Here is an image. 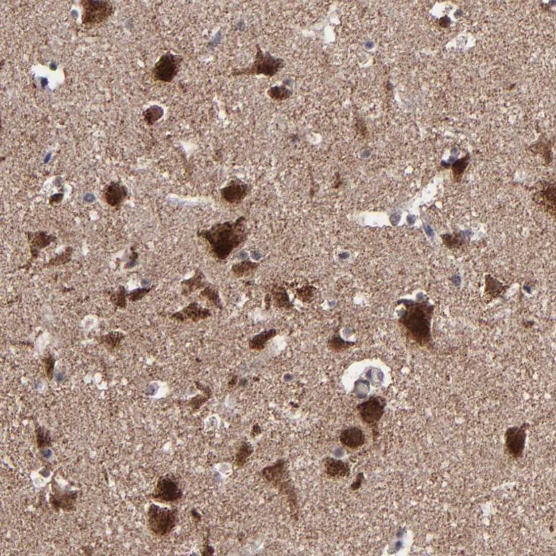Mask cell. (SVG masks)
<instances>
[{
	"label": "cell",
	"mask_w": 556,
	"mask_h": 556,
	"mask_svg": "<svg viewBox=\"0 0 556 556\" xmlns=\"http://www.w3.org/2000/svg\"><path fill=\"white\" fill-rule=\"evenodd\" d=\"M397 303L404 305L399 312L398 323L406 336L421 347H428L432 343L431 323L434 305L427 300L401 299Z\"/></svg>",
	"instance_id": "cell-1"
},
{
	"label": "cell",
	"mask_w": 556,
	"mask_h": 556,
	"mask_svg": "<svg viewBox=\"0 0 556 556\" xmlns=\"http://www.w3.org/2000/svg\"><path fill=\"white\" fill-rule=\"evenodd\" d=\"M246 219L215 224L209 229L198 234L209 244L211 252L218 260H224L246 239Z\"/></svg>",
	"instance_id": "cell-2"
},
{
	"label": "cell",
	"mask_w": 556,
	"mask_h": 556,
	"mask_svg": "<svg viewBox=\"0 0 556 556\" xmlns=\"http://www.w3.org/2000/svg\"><path fill=\"white\" fill-rule=\"evenodd\" d=\"M149 530L158 537H164L172 533L177 522V509L160 507L156 504L149 506L148 513Z\"/></svg>",
	"instance_id": "cell-3"
},
{
	"label": "cell",
	"mask_w": 556,
	"mask_h": 556,
	"mask_svg": "<svg viewBox=\"0 0 556 556\" xmlns=\"http://www.w3.org/2000/svg\"><path fill=\"white\" fill-rule=\"evenodd\" d=\"M283 62L281 59H276L268 53H264L260 49L257 50V55L253 64L246 69H235L231 72L234 76L241 75H264L272 76L283 67Z\"/></svg>",
	"instance_id": "cell-4"
},
{
	"label": "cell",
	"mask_w": 556,
	"mask_h": 556,
	"mask_svg": "<svg viewBox=\"0 0 556 556\" xmlns=\"http://www.w3.org/2000/svg\"><path fill=\"white\" fill-rule=\"evenodd\" d=\"M152 497L162 503H173L181 500L183 491L177 479L172 475H165L158 479Z\"/></svg>",
	"instance_id": "cell-5"
},
{
	"label": "cell",
	"mask_w": 556,
	"mask_h": 556,
	"mask_svg": "<svg viewBox=\"0 0 556 556\" xmlns=\"http://www.w3.org/2000/svg\"><path fill=\"white\" fill-rule=\"evenodd\" d=\"M82 21L87 26L98 25L111 16L112 5L109 1H82Z\"/></svg>",
	"instance_id": "cell-6"
},
{
	"label": "cell",
	"mask_w": 556,
	"mask_h": 556,
	"mask_svg": "<svg viewBox=\"0 0 556 556\" xmlns=\"http://www.w3.org/2000/svg\"><path fill=\"white\" fill-rule=\"evenodd\" d=\"M182 58L179 55L167 53L163 55L152 70L153 78L156 81L172 82L179 71Z\"/></svg>",
	"instance_id": "cell-7"
},
{
	"label": "cell",
	"mask_w": 556,
	"mask_h": 556,
	"mask_svg": "<svg viewBox=\"0 0 556 556\" xmlns=\"http://www.w3.org/2000/svg\"><path fill=\"white\" fill-rule=\"evenodd\" d=\"M386 399L381 396H373L357 406L360 417L368 425L377 423L384 415Z\"/></svg>",
	"instance_id": "cell-8"
},
{
	"label": "cell",
	"mask_w": 556,
	"mask_h": 556,
	"mask_svg": "<svg viewBox=\"0 0 556 556\" xmlns=\"http://www.w3.org/2000/svg\"><path fill=\"white\" fill-rule=\"evenodd\" d=\"M212 316V313L209 309L202 307L196 302H192L189 303L187 306L183 307L181 310L173 313L169 318L172 321L178 322H185L188 320H191L193 322H198L207 319Z\"/></svg>",
	"instance_id": "cell-9"
},
{
	"label": "cell",
	"mask_w": 556,
	"mask_h": 556,
	"mask_svg": "<svg viewBox=\"0 0 556 556\" xmlns=\"http://www.w3.org/2000/svg\"><path fill=\"white\" fill-rule=\"evenodd\" d=\"M248 192V186L241 181H233L221 190V195L224 201L230 204L240 203Z\"/></svg>",
	"instance_id": "cell-10"
},
{
	"label": "cell",
	"mask_w": 556,
	"mask_h": 556,
	"mask_svg": "<svg viewBox=\"0 0 556 556\" xmlns=\"http://www.w3.org/2000/svg\"><path fill=\"white\" fill-rule=\"evenodd\" d=\"M127 195L128 191L124 186L118 182H112L105 191V200L110 206L115 207L122 203Z\"/></svg>",
	"instance_id": "cell-11"
},
{
	"label": "cell",
	"mask_w": 556,
	"mask_h": 556,
	"mask_svg": "<svg viewBox=\"0 0 556 556\" xmlns=\"http://www.w3.org/2000/svg\"><path fill=\"white\" fill-rule=\"evenodd\" d=\"M54 491V495H51V502L55 509L61 508L64 511H71L74 507L77 498V491Z\"/></svg>",
	"instance_id": "cell-12"
},
{
	"label": "cell",
	"mask_w": 556,
	"mask_h": 556,
	"mask_svg": "<svg viewBox=\"0 0 556 556\" xmlns=\"http://www.w3.org/2000/svg\"><path fill=\"white\" fill-rule=\"evenodd\" d=\"M340 441L344 446L355 449L364 444L365 437L360 429L355 427H350L342 432Z\"/></svg>",
	"instance_id": "cell-13"
},
{
	"label": "cell",
	"mask_w": 556,
	"mask_h": 556,
	"mask_svg": "<svg viewBox=\"0 0 556 556\" xmlns=\"http://www.w3.org/2000/svg\"><path fill=\"white\" fill-rule=\"evenodd\" d=\"M207 287V281L203 272L200 270H197L192 277L185 280L181 283V294L187 297L201 289Z\"/></svg>",
	"instance_id": "cell-14"
},
{
	"label": "cell",
	"mask_w": 556,
	"mask_h": 556,
	"mask_svg": "<svg viewBox=\"0 0 556 556\" xmlns=\"http://www.w3.org/2000/svg\"><path fill=\"white\" fill-rule=\"evenodd\" d=\"M525 434L524 431L518 428L511 429L508 431L507 444L509 451L513 454H519L522 452L524 445Z\"/></svg>",
	"instance_id": "cell-15"
},
{
	"label": "cell",
	"mask_w": 556,
	"mask_h": 556,
	"mask_svg": "<svg viewBox=\"0 0 556 556\" xmlns=\"http://www.w3.org/2000/svg\"><path fill=\"white\" fill-rule=\"evenodd\" d=\"M29 240L31 242V248L33 255L36 257L38 250L43 249L49 246L56 238L52 235H46L44 231H39L28 235Z\"/></svg>",
	"instance_id": "cell-16"
},
{
	"label": "cell",
	"mask_w": 556,
	"mask_h": 556,
	"mask_svg": "<svg viewBox=\"0 0 556 556\" xmlns=\"http://www.w3.org/2000/svg\"><path fill=\"white\" fill-rule=\"evenodd\" d=\"M270 292L274 306L285 310H291L292 308V302L290 301V297L284 287L274 286Z\"/></svg>",
	"instance_id": "cell-17"
},
{
	"label": "cell",
	"mask_w": 556,
	"mask_h": 556,
	"mask_svg": "<svg viewBox=\"0 0 556 556\" xmlns=\"http://www.w3.org/2000/svg\"><path fill=\"white\" fill-rule=\"evenodd\" d=\"M277 335V331L275 329L262 331L259 334L254 336L248 342L250 349L256 350V351H261L266 347L268 342L275 338Z\"/></svg>",
	"instance_id": "cell-18"
},
{
	"label": "cell",
	"mask_w": 556,
	"mask_h": 556,
	"mask_svg": "<svg viewBox=\"0 0 556 556\" xmlns=\"http://www.w3.org/2000/svg\"><path fill=\"white\" fill-rule=\"evenodd\" d=\"M259 265L257 263L252 262L251 261L244 260L234 264L231 267V271L237 277H246L253 273L258 268Z\"/></svg>",
	"instance_id": "cell-19"
},
{
	"label": "cell",
	"mask_w": 556,
	"mask_h": 556,
	"mask_svg": "<svg viewBox=\"0 0 556 556\" xmlns=\"http://www.w3.org/2000/svg\"><path fill=\"white\" fill-rule=\"evenodd\" d=\"M200 296L205 298L212 306L220 310H223V305L222 304V301L219 295V291L216 287L209 285L201 292Z\"/></svg>",
	"instance_id": "cell-20"
},
{
	"label": "cell",
	"mask_w": 556,
	"mask_h": 556,
	"mask_svg": "<svg viewBox=\"0 0 556 556\" xmlns=\"http://www.w3.org/2000/svg\"><path fill=\"white\" fill-rule=\"evenodd\" d=\"M354 345L355 342L346 341V340H343L341 337L339 336L338 334L334 335V336H333L332 338L329 339V341H328V347H329V349L336 353L343 352V351L349 349V348L352 347Z\"/></svg>",
	"instance_id": "cell-21"
},
{
	"label": "cell",
	"mask_w": 556,
	"mask_h": 556,
	"mask_svg": "<svg viewBox=\"0 0 556 556\" xmlns=\"http://www.w3.org/2000/svg\"><path fill=\"white\" fill-rule=\"evenodd\" d=\"M253 452V447L248 442L244 441L241 443L238 452L235 456V465L237 467H244Z\"/></svg>",
	"instance_id": "cell-22"
},
{
	"label": "cell",
	"mask_w": 556,
	"mask_h": 556,
	"mask_svg": "<svg viewBox=\"0 0 556 556\" xmlns=\"http://www.w3.org/2000/svg\"><path fill=\"white\" fill-rule=\"evenodd\" d=\"M327 469L328 474L332 477L344 476L349 472V469L346 464L334 459H331V461L327 462Z\"/></svg>",
	"instance_id": "cell-23"
},
{
	"label": "cell",
	"mask_w": 556,
	"mask_h": 556,
	"mask_svg": "<svg viewBox=\"0 0 556 556\" xmlns=\"http://www.w3.org/2000/svg\"><path fill=\"white\" fill-rule=\"evenodd\" d=\"M163 115V110L161 107L154 106L146 110L145 113V121L149 124L152 125L161 119Z\"/></svg>",
	"instance_id": "cell-24"
},
{
	"label": "cell",
	"mask_w": 556,
	"mask_h": 556,
	"mask_svg": "<svg viewBox=\"0 0 556 556\" xmlns=\"http://www.w3.org/2000/svg\"><path fill=\"white\" fill-rule=\"evenodd\" d=\"M212 393H204L203 395H198L191 398L188 402V406L192 408L194 411L200 408L211 397Z\"/></svg>",
	"instance_id": "cell-25"
},
{
	"label": "cell",
	"mask_w": 556,
	"mask_h": 556,
	"mask_svg": "<svg viewBox=\"0 0 556 556\" xmlns=\"http://www.w3.org/2000/svg\"><path fill=\"white\" fill-rule=\"evenodd\" d=\"M268 95L275 100H285L290 97L291 92L283 86H274L268 91Z\"/></svg>",
	"instance_id": "cell-26"
},
{
	"label": "cell",
	"mask_w": 556,
	"mask_h": 556,
	"mask_svg": "<svg viewBox=\"0 0 556 556\" xmlns=\"http://www.w3.org/2000/svg\"><path fill=\"white\" fill-rule=\"evenodd\" d=\"M126 296L128 295H126V290L124 287L121 286L119 287V291L111 296V300L115 305L124 308L126 305Z\"/></svg>",
	"instance_id": "cell-27"
},
{
	"label": "cell",
	"mask_w": 556,
	"mask_h": 556,
	"mask_svg": "<svg viewBox=\"0 0 556 556\" xmlns=\"http://www.w3.org/2000/svg\"><path fill=\"white\" fill-rule=\"evenodd\" d=\"M73 251V248L71 247L66 248V251L62 253V255L58 256L54 259H51L50 261L49 264L53 265V266H58V265L66 264V263L69 262L71 260V255Z\"/></svg>",
	"instance_id": "cell-28"
},
{
	"label": "cell",
	"mask_w": 556,
	"mask_h": 556,
	"mask_svg": "<svg viewBox=\"0 0 556 556\" xmlns=\"http://www.w3.org/2000/svg\"><path fill=\"white\" fill-rule=\"evenodd\" d=\"M151 290H152V288H147V287L136 289V290L132 291L127 296L131 301H140V300L143 299L147 294H148Z\"/></svg>",
	"instance_id": "cell-29"
},
{
	"label": "cell",
	"mask_w": 556,
	"mask_h": 556,
	"mask_svg": "<svg viewBox=\"0 0 556 556\" xmlns=\"http://www.w3.org/2000/svg\"><path fill=\"white\" fill-rule=\"evenodd\" d=\"M103 339L106 344H109L111 347H115L122 340L123 335L118 332H113L104 336Z\"/></svg>",
	"instance_id": "cell-30"
},
{
	"label": "cell",
	"mask_w": 556,
	"mask_h": 556,
	"mask_svg": "<svg viewBox=\"0 0 556 556\" xmlns=\"http://www.w3.org/2000/svg\"><path fill=\"white\" fill-rule=\"evenodd\" d=\"M467 159V158H464V159L460 160L457 163L454 164V166H453V172H454V175L459 176L464 172L468 164Z\"/></svg>",
	"instance_id": "cell-31"
},
{
	"label": "cell",
	"mask_w": 556,
	"mask_h": 556,
	"mask_svg": "<svg viewBox=\"0 0 556 556\" xmlns=\"http://www.w3.org/2000/svg\"><path fill=\"white\" fill-rule=\"evenodd\" d=\"M55 362V359L51 356L46 358L45 360L46 371H47V374L49 377H52L53 369H54Z\"/></svg>",
	"instance_id": "cell-32"
},
{
	"label": "cell",
	"mask_w": 556,
	"mask_h": 556,
	"mask_svg": "<svg viewBox=\"0 0 556 556\" xmlns=\"http://www.w3.org/2000/svg\"><path fill=\"white\" fill-rule=\"evenodd\" d=\"M64 195L62 193H58V194H55L52 195L49 199L50 204H58L62 202L63 200Z\"/></svg>",
	"instance_id": "cell-33"
},
{
	"label": "cell",
	"mask_w": 556,
	"mask_h": 556,
	"mask_svg": "<svg viewBox=\"0 0 556 556\" xmlns=\"http://www.w3.org/2000/svg\"><path fill=\"white\" fill-rule=\"evenodd\" d=\"M137 253H136V252H133V253H132L131 260H130L129 262L127 263L126 265V268H131L132 267L135 266L136 263H137Z\"/></svg>",
	"instance_id": "cell-34"
},
{
	"label": "cell",
	"mask_w": 556,
	"mask_h": 556,
	"mask_svg": "<svg viewBox=\"0 0 556 556\" xmlns=\"http://www.w3.org/2000/svg\"><path fill=\"white\" fill-rule=\"evenodd\" d=\"M213 552H214V548L212 546H209V544H204L202 555H212Z\"/></svg>",
	"instance_id": "cell-35"
},
{
	"label": "cell",
	"mask_w": 556,
	"mask_h": 556,
	"mask_svg": "<svg viewBox=\"0 0 556 556\" xmlns=\"http://www.w3.org/2000/svg\"><path fill=\"white\" fill-rule=\"evenodd\" d=\"M95 199V195L91 193H86L84 196L83 200L86 202H93Z\"/></svg>",
	"instance_id": "cell-36"
},
{
	"label": "cell",
	"mask_w": 556,
	"mask_h": 556,
	"mask_svg": "<svg viewBox=\"0 0 556 556\" xmlns=\"http://www.w3.org/2000/svg\"><path fill=\"white\" fill-rule=\"evenodd\" d=\"M237 376H234V377H233V379H231V381H230V382H229V384H228V386H229V388H233L234 386H236V384H237Z\"/></svg>",
	"instance_id": "cell-37"
},
{
	"label": "cell",
	"mask_w": 556,
	"mask_h": 556,
	"mask_svg": "<svg viewBox=\"0 0 556 556\" xmlns=\"http://www.w3.org/2000/svg\"><path fill=\"white\" fill-rule=\"evenodd\" d=\"M261 254L259 253V252H257V251H252L251 252V257H252V259H255V260H257V259H260L261 258Z\"/></svg>",
	"instance_id": "cell-38"
},
{
	"label": "cell",
	"mask_w": 556,
	"mask_h": 556,
	"mask_svg": "<svg viewBox=\"0 0 556 556\" xmlns=\"http://www.w3.org/2000/svg\"><path fill=\"white\" fill-rule=\"evenodd\" d=\"M248 253H247V252H244V251L239 252V255H238V257H239V258H240L241 259H246L247 257H248Z\"/></svg>",
	"instance_id": "cell-39"
},
{
	"label": "cell",
	"mask_w": 556,
	"mask_h": 556,
	"mask_svg": "<svg viewBox=\"0 0 556 556\" xmlns=\"http://www.w3.org/2000/svg\"><path fill=\"white\" fill-rule=\"evenodd\" d=\"M149 284H150V281H149L148 279H145L142 281V285H143V286H147V285Z\"/></svg>",
	"instance_id": "cell-40"
}]
</instances>
